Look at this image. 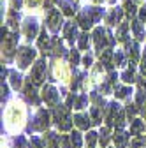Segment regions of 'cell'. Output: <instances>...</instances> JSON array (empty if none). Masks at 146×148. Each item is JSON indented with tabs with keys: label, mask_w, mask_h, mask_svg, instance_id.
I'll list each match as a JSON object with an SVG mask.
<instances>
[{
	"label": "cell",
	"mask_w": 146,
	"mask_h": 148,
	"mask_svg": "<svg viewBox=\"0 0 146 148\" xmlns=\"http://www.w3.org/2000/svg\"><path fill=\"white\" fill-rule=\"evenodd\" d=\"M102 16H104V9L102 7H85L78 14V23L83 28H90V27H93Z\"/></svg>",
	"instance_id": "1"
},
{
	"label": "cell",
	"mask_w": 146,
	"mask_h": 148,
	"mask_svg": "<svg viewBox=\"0 0 146 148\" xmlns=\"http://www.w3.org/2000/svg\"><path fill=\"white\" fill-rule=\"evenodd\" d=\"M46 14H48V28L51 30V32H58L60 30V27H62V14L58 12V11H55L51 5H48V11H46Z\"/></svg>",
	"instance_id": "2"
},
{
	"label": "cell",
	"mask_w": 146,
	"mask_h": 148,
	"mask_svg": "<svg viewBox=\"0 0 146 148\" xmlns=\"http://www.w3.org/2000/svg\"><path fill=\"white\" fill-rule=\"evenodd\" d=\"M93 39H95V44H97V48H99V49H100V48H104L107 42H113L111 34H109L106 28H100V27L93 32Z\"/></svg>",
	"instance_id": "3"
},
{
	"label": "cell",
	"mask_w": 146,
	"mask_h": 148,
	"mask_svg": "<svg viewBox=\"0 0 146 148\" xmlns=\"http://www.w3.org/2000/svg\"><path fill=\"white\" fill-rule=\"evenodd\" d=\"M37 28H39V25H37V20H35V18H27V20H25V23H23V32H25V37H27L28 41H32L33 37H35Z\"/></svg>",
	"instance_id": "4"
},
{
	"label": "cell",
	"mask_w": 146,
	"mask_h": 148,
	"mask_svg": "<svg viewBox=\"0 0 146 148\" xmlns=\"http://www.w3.org/2000/svg\"><path fill=\"white\" fill-rule=\"evenodd\" d=\"M33 58V49L30 48H21L20 51H18V62H20L21 67H27V64Z\"/></svg>",
	"instance_id": "5"
},
{
	"label": "cell",
	"mask_w": 146,
	"mask_h": 148,
	"mask_svg": "<svg viewBox=\"0 0 146 148\" xmlns=\"http://www.w3.org/2000/svg\"><path fill=\"white\" fill-rule=\"evenodd\" d=\"M121 14H123V11L120 7H113V9H109V12L106 14V21L109 25H118L120 20H121Z\"/></svg>",
	"instance_id": "6"
},
{
	"label": "cell",
	"mask_w": 146,
	"mask_h": 148,
	"mask_svg": "<svg viewBox=\"0 0 146 148\" xmlns=\"http://www.w3.org/2000/svg\"><path fill=\"white\" fill-rule=\"evenodd\" d=\"M63 34H65V39L69 41V42H74V39H78V25L74 23V21H69V25H65V28H63Z\"/></svg>",
	"instance_id": "7"
},
{
	"label": "cell",
	"mask_w": 146,
	"mask_h": 148,
	"mask_svg": "<svg viewBox=\"0 0 146 148\" xmlns=\"http://www.w3.org/2000/svg\"><path fill=\"white\" fill-rule=\"evenodd\" d=\"M58 5L62 9L63 14L67 16H72L76 12V4H74V0H58Z\"/></svg>",
	"instance_id": "8"
},
{
	"label": "cell",
	"mask_w": 146,
	"mask_h": 148,
	"mask_svg": "<svg viewBox=\"0 0 146 148\" xmlns=\"http://www.w3.org/2000/svg\"><path fill=\"white\" fill-rule=\"evenodd\" d=\"M132 30H134V35L137 39H143L144 37V32H143V21H132Z\"/></svg>",
	"instance_id": "9"
},
{
	"label": "cell",
	"mask_w": 146,
	"mask_h": 148,
	"mask_svg": "<svg viewBox=\"0 0 146 148\" xmlns=\"http://www.w3.org/2000/svg\"><path fill=\"white\" fill-rule=\"evenodd\" d=\"M125 12H127V16H134L136 14V5H134L132 0H127L125 2Z\"/></svg>",
	"instance_id": "10"
},
{
	"label": "cell",
	"mask_w": 146,
	"mask_h": 148,
	"mask_svg": "<svg viewBox=\"0 0 146 148\" xmlns=\"http://www.w3.org/2000/svg\"><path fill=\"white\" fill-rule=\"evenodd\" d=\"M88 44H90V35H88V34H81V35H79V48L86 49Z\"/></svg>",
	"instance_id": "11"
},
{
	"label": "cell",
	"mask_w": 146,
	"mask_h": 148,
	"mask_svg": "<svg viewBox=\"0 0 146 148\" xmlns=\"http://www.w3.org/2000/svg\"><path fill=\"white\" fill-rule=\"evenodd\" d=\"M139 20L146 23V4H144V5L141 7V11H139Z\"/></svg>",
	"instance_id": "12"
},
{
	"label": "cell",
	"mask_w": 146,
	"mask_h": 148,
	"mask_svg": "<svg viewBox=\"0 0 146 148\" xmlns=\"http://www.w3.org/2000/svg\"><path fill=\"white\" fill-rule=\"evenodd\" d=\"M11 5H12V11H18L21 7V0H11Z\"/></svg>",
	"instance_id": "13"
},
{
	"label": "cell",
	"mask_w": 146,
	"mask_h": 148,
	"mask_svg": "<svg viewBox=\"0 0 146 148\" xmlns=\"http://www.w3.org/2000/svg\"><path fill=\"white\" fill-rule=\"evenodd\" d=\"M28 4H30V5H33V4H35V0H28Z\"/></svg>",
	"instance_id": "14"
}]
</instances>
